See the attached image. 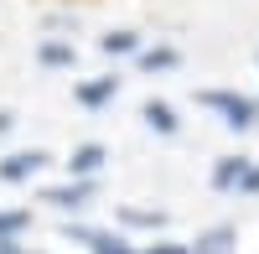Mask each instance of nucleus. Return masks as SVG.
Segmentation results:
<instances>
[{
  "instance_id": "nucleus-14",
  "label": "nucleus",
  "mask_w": 259,
  "mask_h": 254,
  "mask_svg": "<svg viewBox=\"0 0 259 254\" xmlns=\"http://www.w3.org/2000/svg\"><path fill=\"white\" fill-rule=\"evenodd\" d=\"M78 52H73V41H41V62L47 68H62V62H73Z\"/></svg>"
},
{
  "instance_id": "nucleus-4",
  "label": "nucleus",
  "mask_w": 259,
  "mask_h": 254,
  "mask_svg": "<svg viewBox=\"0 0 259 254\" xmlns=\"http://www.w3.org/2000/svg\"><path fill=\"white\" fill-rule=\"evenodd\" d=\"M104 161H109V151H104V145H78V151L68 156V172H73V182H94L99 172H104Z\"/></svg>"
},
{
  "instance_id": "nucleus-13",
  "label": "nucleus",
  "mask_w": 259,
  "mask_h": 254,
  "mask_svg": "<svg viewBox=\"0 0 259 254\" xmlns=\"http://www.w3.org/2000/svg\"><path fill=\"white\" fill-rule=\"evenodd\" d=\"M119 223H130V228H161V223H166V213H161V207H156V213H150V207H124Z\"/></svg>"
},
{
  "instance_id": "nucleus-11",
  "label": "nucleus",
  "mask_w": 259,
  "mask_h": 254,
  "mask_svg": "<svg viewBox=\"0 0 259 254\" xmlns=\"http://www.w3.org/2000/svg\"><path fill=\"white\" fill-rule=\"evenodd\" d=\"M99 47L109 52V57H124V52L140 47V36H135V31H109V36H99Z\"/></svg>"
},
{
  "instance_id": "nucleus-10",
  "label": "nucleus",
  "mask_w": 259,
  "mask_h": 254,
  "mask_svg": "<svg viewBox=\"0 0 259 254\" xmlns=\"http://www.w3.org/2000/svg\"><path fill=\"white\" fill-rule=\"evenodd\" d=\"M21 228H31V213H26V207H0V244H16Z\"/></svg>"
},
{
  "instance_id": "nucleus-2",
  "label": "nucleus",
  "mask_w": 259,
  "mask_h": 254,
  "mask_svg": "<svg viewBox=\"0 0 259 254\" xmlns=\"http://www.w3.org/2000/svg\"><path fill=\"white\" fill-rule=\"evenodd\" d=\"M197 99L207 104V109L223 114L228 130H249V124L259 119V99H249V94H233V89H202Z\"/></svg>"
},
{
  "instance_id": "nucleus-16",
  "label": "nucleus",
  "mask_w": 259,
  "mask_h": 254,
  "mask_svg": "<svg viewBox=\"0 0 259 254\" xmlns=\"http://www.w3.org/2000/svg\"><path fill=\"white\" fill-rule=\"evenodd\" d=\"M11 124H16V119H11V114H0V135H6V130H11Z\"/></svg>"
},
{
  "instance_id": "nucleus-12",
  "label": "nucleus",
  "mask_w": 259,
  "mask_h": 254,
  "mask_svg": "<svg viewBox=\"0 0 259 254\" xmlns=\"http://www.w3.org/2000/svg\"><path fill=\"white\" fill-rule=\"evenodd\" d=\"M177 62H182V52H177V47H156V52H140V68H145V73L177 68Z\"/></svg>"
},
{
  "instance_id": "nucleus-9",
  "label": "nucleus",
  "mask_w": 259,
  "mask_h": 254,
  "mask_svg": "<svg viewBox=\"0 0 259 254\" xmlns=\"http://www.w3.org/2000/svg\"><path fill=\"white\" fill-rule=\"evenodd\" d=\"M89 197H94V182H68V187H47V192H41V202L62 207V213H68V207H83Z\"/></svg>"
},
{
  "instance_id": "nucleus-17",
  "label": "nucleus",
  "mask_w": 259,
  "mask_h": 254,
  "mask_svg": "<svg viewBox=\"0 0 259 254\" xmlns=\"http://www.w3.org/2000/svg\"><path fill=\"white\" fill-rule=\"evenodd\" d=\"M0 254H26V249H16V244H0Z\"/></svg>"
},
{
  "instance_id": "nucleus-15",
  "label": "nucleus",
  "mask_w": 259,
  "mask_h": 254,
  "mask_svg": "<svg viewBox=\"0 0 259 254\" xmlns=\"http://www.w3.org/2000/svg\"><path fill=\"white\" fill-rule=\"evenodd\" d=\"M239 192H259V161H249V177H244Z\"/></svg>"
},
{
  "instance_id": "nucleus-5",
  "label": "nucleus",
  "mask_w": 259,
  "mask_h": 254,
  "mask_svg": "<svg viewBox=\"0 0 259 254\" xmlns=\"http://www.w3.org/2000/svg\"><path fill=\"white\" fill-rule=\"evenodd\" d=\"M41 166H47V156H41V151H16V156L0 161V182H31Z\"/></svg>"
},
{
  "instance_id": "nucleus-7",
  "label": "nucleus",
  "mask_w": 259,
  "mask_h": 254,
  "mask_svg": "<svg viewBox=\"0 0 259 254\" xmlns=\"http://www.w3.org/2000/svg\"><path fill=\"white\" fill-rule=\"evenodd\" d=\"M119 94V78L114 73H104V78H89V83H78V104L83 109H99V104H109Z\"/></svg>"
},
{
  "instance_id": "nucleus-3",
  "label": "nucleus",
  "mask_w": 259,
  "mask_h": 254,
  "mask_svg": "<svg viewBox=\"0 0 259 254\" xmlns=\"http://www.w3.org/2000/svg\"><path fill=\"white\" fill-rule=\"evenodd\" d=\"M187 254H239V228L233 223H212L207 234H197V244Z\"/></svg>"
},
{
  "instance_id": "nucleus-1",
  "label": "nucleus",
  "mask_w": 259,
  "mask_h": 254,
  "mask_svg": "<svg viewBox=\"0 0 259 254\" xmlns=\"http://www.w3.org/2000/svg\"><path fill=\"white\" fill-rule=\"evenodd\" d=\"M68 239L89 244V254H187L182 244H130L109 228H68Z\"/></svg>"
},
{
  "instance_id": "nucleus-6",
  "label": "nucleus",
  "mask_w": 259,
  "mask_h": 254,
  "mask_svg": "<svg viewBox=\"0 0 259 254\" xmlns=\"http://www.w3.org/2000/svg\"><path fill=\"white\" fill-rule=\"evenodd\" d=\"M249 177V156H218V166H212V187L218 192H239Z\"/></svg>"
},
{
  "instance_id": "nucleus-8",
  "label": "nucleus",
  "mask_w": 259,
  "mask_h": 254,
  "mask_svg": "<svg viewBox=\"0 0 259 254\" xmlns=\"http://www.w3.org/2000/svg\"><path fill=\"white\" fill-rule=\"evenodd\" d=\"M140 119H145L150 130H156V135H177V130H182V119H177V109H171L166 99H145Z\"/></svg>"
}]
</instances>
